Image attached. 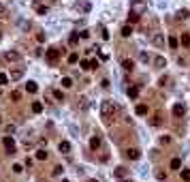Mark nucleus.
Wrapping results in <instances>:
<instances>
[{
  "mask_svg": "<svg viewBox=\"0 0 190 182\" xmlns=\"http://www.w3.org/2000/svg\"><path fill=\"white\" fill-rule=\"evenodd\" d=\"M90 148H92V150H98V148H101V137H92V139H90Z\"/></svg>",
  "mask_w": 190,
  "mask_h": 182,
  "instance_id": "obj_13",
  "label": "nucleus"
},
{
  "mask_svg": "<svg viewBox=\"0 0 190 182\" xmlns=\"http://www.w3.org/2000/svg\"><path fill=\"white\" fill-rule=\"evenodd\" d=\"M7 79H9V77H7L5 73H0V86H5V84H7Z\"/></svg>",
  "mask_w": 190,
  "mask_h": 182,
  "instance_id": "obj_33",
  "label": "nucleus"
},
{
  "mask_svg": "<svg viewBox=\"0 0 190 182\" xmlns=\"http://www.w3.org/2000/svg\"><path fill=\"white\" fill-rule=\"evenodd\" d=\"M88 107V101L86 99H79V109H86Z\"/></svg>",
  "mask_w": 190,
  "mask_h": 182,
  "instance_id": "obj_31",
  "label": "nucleus"
},
{
  "mask_svg": "<svg viewBox=\"0 0 190 182\" xmlns=\"http://www.w3.org/2000/svg\"><path fill=\"white\" fill-rule=\"evenodd\" d=\"M77 60H79V56H77V54H70V56H68V62H70V64H75Z\"/></svg>",
  "mask_w": 190,
  "mask_h": 182,
  "instance_id": "obj_30",
  "label": "nucleus"
},
{
  "mask_svg": "<svg viewBox=\"0 0 190 182\" xmlns=\"http://www.w3.org/2000/svg\"><path fill=\"white\" fill-rule=\"evenodd\" d=\"M182 180L184 182H190V169H182Z\"/></svg>",
  "mask_w": 190,
  "mask_h": 182,
  "instance_id": "obj_24",
  "label": "nucleus"
},
{
  "mask_svg": "<svg viewBox=\"0 0 190 182\" xmlns=\"http://www.w3.org/2000/svg\"><path fill=\"white\" fill-rule=\"evenodd\" d=\"M156 178H158V180H164V178H167V174H164V171H158Z\"/></svg>",
  "mask_w": 190,
  "mask_h": 182,
  "instance_id": "obj_37",
  "label": "nucleus"
},
{
  "mask_svg": "<svg viewBox=\"0 0 190 182\" xmlns=\"http://www.w3.org/2000/svg\"><path fill=\"white\" fill-rule=\"evenodd\" d=\"M150 124H152V126H160V124H162V113H160V111L152 113V118H150Z\"/></svg>",
  "mask_w": 190,
  "mask_h": 182,
  "instance_id": "obj_7",
  "label": "nucleus"
},
{
  "mask_svg": "<svg viewBox=\"0 0 190 182\" xmlns=\"http://www.w3.org/2000/svg\"><path fill=\"white\" fill-rule=\"evenodd\" d=\"M154 64L158 66V69H164V66H167V60H164L162 56H156V58H154Z\"/></svg>",
  "mask_w": 190,
  "mask_h": 182,
  "instance_id": "obj_12",
  "label": "nucleus"
},
{
  "mask_svg": "<svg viewBox=\"0 0 190 182\" xmlns=\"http://www.w3.org/2000/svg\"><path fill=\"white\" fill-rule=\"evenodd\" d=\"M184 17L188 19V11H179V19H184Z\"/></svg>",
  "mask_w": 190,
  "mask_h": 182,
  "instance_id": "obj_40",
  "label": "nucleus"
},
{
  "mask_svg": "<svg viewBox=\"0 0 190 182\" xmlns=\"http://www.w3.org/2000/svg\"><path fill=\"white\" fill-rule=\"evenodd\" d=\"M11 99H13V101H19V99H21V92H19V90H13V92H11Z\"/></svg>",
  "mask_w": 190,
  "mask_h": 182,
  "instance_id": "obj_28",
  "label": "nucleus"
},
{
  "mask_svg": "<svg viewBox=\"0 0 190 182\" xmlns=\"http://www.w3.org/2000/svg\"><path fill=\"white\" fill-rule=\"evenodd\" d=\"M88 182H96V180H88Z\"/></svg>",
  "mask_w": 190,
  "mask_h": 182,
  "instance_id": "obj_42",
  "label": "nucleus"
},
{
  "mask_svg": "<svg viewBox=\"0 0 190 182\" xmlns=\"http://www.w3.org/2000/svg\"><path fill=\"white\" fill-rule=\"evenodd\" d=\"M126 156L130 158V161H137V158L141 156V152H139L137 148H128V150H126Z\"/></svg>",
  "mask_w": 190,
  "mask_h": 182,
  "instance_id": "obj_9",
  "label": "nucleus"
},
{
  "mask_svg": "<svg viewBox=\"0 0 190 182\" xmlns=\"http://www.w3.org/2000/svg\"><path fill=\"white\" fill-rule=\"evenodd\" d=\"M81 69H90V62L88 60H81Z\"/></svg>",
  "mask_w": 190,
  "mask_h": 182,
  "instance_id": "obj_38",
  "label": "nucleus"
},
{
  "mask_svg": "<svg viewBox=\"0 0 190 182\" xmlns=\"http://www.w3.org/2000/svg\"><path fill=\"white\" fill-rule=\"evenodd\" d=\"M130 34H132V26H130V24L122 26V37H130Z\"/></svg>",
  "mask_w": 190,
  "mask_h": 182,
  "instance_id": "obj_16",
  "label": "nucleus"
},
{
  "mask_svg": "<svg viewBox=\"0 0 190 182\" xmlns=\"http://www.w3.org/2000/svg\"><path fill=\"white\" fill-rule=\"evenodd\" d=\"M130 9H132V13H137V15H143L148 7H145V2H143V0H132Z\"/></svg>",
  "mask_w": 190,
  "mask_h": 182,
  "instance_id": "obj_2",
  "label": "nucleus"
},
{
  "mask_svg": "<svg viewBox=\"0 0 190 182\" xmlns=\"http://www.w3.org/2000/svg\"><path fill=\"white\" fill-rule=\"evenodd\" d=\"M64 88H70V86H73V79H70V77H62V81H60Z\"/></svg>",
  "mask_w": 190,
  "mask_h": 182,
  "instance_id": "obj_23",
  "label": "nucleus"
},
{
  "mask_svg": "<svg viewBox=\"0 0 190 182\" xmlns=\"http://www.w3.org/2000/svg\"><path fill=\"white\" fill-rule=\"evenodd\" d=\"M58 148H60V152H62V154L70 152V144H68V142H60V146H58Z\"/></svg>",
  "mask_w": 190,
  "mask_h": 182,
  "instance_id": "obj_14",
  "label": "nucleus"
},
{
  "mask_svg": "<svg viewBox=\"0 0 190 182\" xmlns=\"http://www.w3.org/2000/svg\"><path fill=\"white\" fill-rule=\"evenodd\" d=\"M171 169H182V158H173V161H171Z\"/></svg>",
  "mask_w": 190,
  "mask_h": 182,
  "instance_id": "obj_20",
  "label": "nucleus"
},
{
  "mask_svg": "<svg viewBox=\"0 0 190 182\" xmlns=\"http://www.w3.org/2000/svg\"><path fill=\"white\" fill-rule=\"evenodd\" d=\"M115 178H126V169L124 167H117L115 169Z\"/></svg>",
  "mask_w": 190,
  "mask_h": 182,
  "instance_id": "obj_22",
  "label": "nucleus"
},
{
  "mask_svg": "<svg viewBox=\"0 0 190 182\" xmlns=\"http://www.w3.org/2000/svg\"><path fill=\"white\" fill-rule=\"evenodd\" d=\"M135 21H139V15H137V13H130V17H128V24H135Z\"/></svg>",
  "mask_w": 190,
  "mask_h": 182,
  "instance_id": "obj_29",
  "label": "nucleus"
},
{
  "mask_svg": "<svg viewBox=\"0 0 190 182\" xmlns=\"http://www.w3.org/2000/svg\"><path fill=\"white\" fill-rule=\"evenodd\" d=\"M122 66H124V71H132V69H135V62H132V60H124Z\"/></svg>",
  "mask_w": 190,
  "mask_h": 182,
  "instance_id": "obj_17",
  "label": "nucleus"
},
{
  "mask_svg": "<svg viewBox=\"0 0 190 182\" xmlns=\"http://www.w3.org/2000/svg\"><path fill=\"white\" fill-rule=\"evenodd\" d=\"M124 182H130V180H124Z\"/></svg>",
  "mask_w": 190,
  "mask_h": 182,
  "instance_id": "obj_45",
  "label": "nucleus"
},
{
  "mask_svg": "<svg viewBox=\"0 0 190 182\" xmlns=\"http://www.w3.org/2000/svg\"><path fill=\"white\" fill-rule=\"evenodd\" d=\"M60 174H62V167L56 165V167H54V176H60Z\"/></svg>",
  "mask_w": 190,
  "mask_h": 182,
  "instance_id": "obj_36",
  "label": "nucleus"
},
{
  "mask_svg": "<svg viewBox=\"0 0 190 182\" xmlns=\"http://www.w3.org/2000/svg\"><path fill=\"white\" fill-rule=\"evenodd\" d=\"M26 90H28V92H32V94H34L36 90H39V86H36V81H28V84H26Z\"/></svg>",
  "mask_w": 190,
  "mask_h": 182,
  "instance_id": "obj_15",
  "label": "nucleus"
},
{
  "mask_svg": "<svg viewBox=\"0 0 190 182\" xmlns=\"http://www.w3.org/2000/svg\"><path fill=\"white\" fill-rule=\"evenodd\" d=\"M54 97H56L58 101H64V92H62V90H54Z\"/></svg>",
  "mask_w": 190,
  "mask_h": 182,
  "instance_id": "obj_27",
  "label": "nucleus"
},
{
  "mask_svg": "<svg viewBox=\"0 0 190 182\" xmlns=\"http://www.w3.org/2000/svg\"><path fill=\"white\" fill-rule=\"evenodd\" d=\"M167 43H169V47H173V49L177 47V39H175V37H169V41H167Z\"/></svg>",
  "mask_w": 190,
  "mask_h": 182,
  "instance_id": "obj_26",
  "label": "nucleus"
},
{
  "mask_svg": "<svg viewBox=\"0 0 190 182\" xmlns=\"http://www.w3.org/2000/svg\"><path fill=\"white\" fill-rule=\"evenodd\" d=\"M173 116H175V118H184V116H186V107H184L182 103H175V105H173Z\"/></svg>",
  "mask_w": 190,
  "mask_h": 182,
  "instance_id": "obj_6",
  "label": "nucleus"
},
{
  "mask_svg": "<svg viewBox=\"0 0 190 182\" xmlns=\"http://www.w3.org/2000/svg\"><path fill=\"white\" fill-rule=\"evenodd\" d=\"M135 113H137V116H148V113H150V107L143 105V103H139V105L135 107Z\"/></svg>",
  "mask_w": 190,
  "mask_h": 182,
  "instance_id": "obj_8",
  "label": "nucleus"
},
{
  "mask_svg": "<svg viewBox=\"0 0 190 182\" xmlns=\"http://www.w3.org/2000/svg\"><path fill=\"white\" fill-rule=\"evenodd\" d=\"M17 58H19V54H17V52H13V49L5 54V60H9V62H15Z\"/></svg>",
  "mask_w": 190,
  "mask_h": 182,
  "instance_id": "obj_11",
  "label": "nucleus"
},
{
  "mask_svg": "<svg viewBox=\"0 0 190 182\" xmlns=\"http://www.w3.org/2000/svg\"><path fill=\"white\" fill-rule=\"evenodd\" d=\"M32 111H34V113H41V111H43V103L34 101V103H32Z\"/></svg>",
  "mask_w": 190,
  "mask_h": 182,
  "instance_id": "obj_18",
  "label": "nucleus"
},
{
  "mask_svg": "<svg viewBox=\"0 0 190 182\" xmlns=\"http://www.w3.org/2000/svg\"><path fill=\"white\" fill-rule=\"evenodd\" d=\"M179 41H182V45H184V47H188V43H190V37H188V34H186V32H184V34H182V39H179Z\"/></svg>",
  "mask_w": 190,
  "mask_h": 182,
  "instance_id": "obj_25",
  "label": "nucleus"
},
{
  "mask_svg": "<svg viewBox=\"0 0 190 182\" xmlns=\"http://www.w3.org/2000/svg\"><path fill=\"white\" fill-rule=\"evenodd\" d=\"M13 171H15V174H21V171H23V167H21V165H17V163H15V165H13Z\"/></svg>",
  "mask_w": 190,
  "mask_h": 182,
  "instance_id": "obj_32",
  "label": "nucleus"
},
{
  "mask_svg": "<svg viewBox=\"0 0 190 182\" xmlns=\"http://www.w3.org/2000/svg\"><path fill=\"white\" fill-rule=\"evenodd\" d=\"M115 111H117V107H115L113 101H103V103H101V116H103L105 120L113 118V113H115Z\"/></svg>",
  "mask_w": 190,
  "mask_h": 182,
  "instance_id": "obj_1",
  "label": "nucleus"
},
{
  "mask_svg": "<svg viewBox=\"0 0 190 182\" xmlns=\"http://www.w3.org/2000/svg\"><path fill=\"white\" fill-rule=\"evenodd\" d=\"M128 97L130 99H137L139 97V88H128Z\"/></svg>",
  "mask_w": 190,
  "mask_h": 182,
  "instance_id": "obj_21",
  "label": "nucleus"
},
{
  "mask_svg": "<svg viewBox=\"0 0 190 182\" xmlns=\"http://www.w3.org/2000/svg\"><path fill=\"white\" fill-rule=\"evenodd\" d=\"M2 146L9 154H15V139L11 137V135H7V137H2Z\"/></svg>",
  "mask_w": 190,
  "mask_h": 182,
  "instance_id": "obj_3",
  "label": "nucleus"
},
{
  "mask_svg": "<svg viewBox=\"0 0 190 182\" xmlns=\"http://www.w3.org/2000/svg\"><path fill=\"white\" fill-rule=\"evenodd\" d=\"M45 56H47V62H58V60H60V49H56V47H51V49L47 52Z\"/></svg>",
  "mask_w": 190,
  "mask_h": 182,
  "instance_id": "obj_5",
  "label": "nucleus"
},
{
  "mask_svg": "<svg viewBox=\"0 0 190 182\" xmlns=\"http://www.w3.org/2000/svg\"><path fill=\"white\" fill-rule=\"evenodd\" d=\"M90 69H98V60H90Z\"/></svg>",
  "mask_w": 190,
  "mask_h": 182,
  "instance_id": "obj_35",
  "label": "nucleus"
},
{
  "mask_svg": "<svg viewBox=\"0 0 190 182\" xmlns=\"http://www.w3.org/2000/svg\"><path fill=\"white\" fill-rule=\"evenodd\" d=\"M160 144H164V146L171 144V137H162V139H160Z\"/></svg>",
  "mask_w": 190,
  "mask_h": 182,
  "instance_id": "obj_39",
  "label": "nucleus"
},
{
  "mask_svg": "<svg viewBox=\"0 0 190 182\" xmlns=\"http://www.w3.org/2000/svg\"><path fill=\"white\" fill-rule=\"evenodd\" d=\"M47 156H49V154H47V150H39V152H36V158H39V161H47Z\"/></svg>",
  "mask_w": 190,
  "mask_h": 182,
  "instance_id": "obj_19",
  "label": "nucleus"
},
{
  "mask_svg": "<svg viewBox=\"0 0 190 182\" xmlns=\"http://www.w3.org/2000/svg\"><path fill=\"white\" fill-rule=\"evenodd\" d=\"M60 182H68V180H60Z\"/></svg>",
  "mask_w": 190,
  "mask_h": 182,
  "instance_id": "obj_43",
  "label": "nucleus"
},
{
  "mask_svg": "<svg viewBox=\"0 0 190 182\" xmlns=\"http://www.w3.org/2000/svg\"><path fill=\"white\" fill-rule=\"evenodd\" d=\"M9 77H11V79H15V81H17V79H21V77H23V69H11Z\"/></svg>",
  "mask_w": 190,
  "mask_h": 182,
  "instance_id": "obj_10",
  "label": "nucleus"
},
{
  "mask_svg": "<svg viewBox=\"0 0 190 182\" xmlns=\"http://www.w3.org/2000/svg\"><path fill=\"white\" fill-rule=\"evenodd\" d=\"M0 39H2V34H0Z\"/></svg>",
  "mask_w": 190,
  "mask_h": 182,
  "instance_id": "obj_46",
  "label": "nucleus"
},
{
  "mask_svg": "<svg viewBox=\"0 0 190 182\" xmlns=\"http://www.w3.org/2000/svg\"><path fill=\"white\" fill-rule=\"evenodd\" d=\"M0 15H7V7L5 5H0Z\"/></svg>",
  "mask_w": 190,
  "mask_h": 182,
  "instance_id": "obj_41",
  "label": "nucleus"
},
{
  "mask_svg": "<svg viewBox=\"0 0 190 182\" xmlns=\"http://www.w3.org/2000/svg\"><path fill=\"white\" fill-rule=\"evenodd\" d=\"M79 41V34H70V45H75Z\"/></svg>",
  "mask_w": 190,
  "mask_h": 182,
  "instance_id": "obj_34",
  "label": "nucleus"
},
{
  "mask_svg": "<svg viewBox=\"0 0 190 182\" xmlns=\"http://www.w3.org/2000/svg\"><path fill=\"white\" fill-rule=\"evenodd\" d=\"M0 122H2V116H0Z\"/></svg>",
  "mask_w": 190,
  "mask_h": 182,
  "instance_id": "obj_44",
  "label": "nucleus"
},
{
  "mask_svg": "<svg viewBox=\"0 0 190 182\" xmlns=\"http://www.w3.org/2000/svg\"><path fill=\"white\" fill-rule=\"evenodd\" d=\"M152 45L156 49H160V47H164L167 45V39H164V34H160V32H156L154 37H152Z\"/></svg>",
  "mask_w": 190,
  "mask_h": 182,
  "instance_id": "obj_4",
  "label": "nucleus"
}]
</instances>
